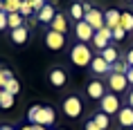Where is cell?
Segmentation results:
<instances>
[{
  "label": "cell",
  "instance_id": "7402d4cb",
  "mask_svg": "<svg viewBox=\"0 0 133 130\" xmlns=\"http://www.w3.org/2000/svg\"><path fill=\"white\" fill-rule=\"evenodd\" d=\"M14 99H16V96H11L7 90H0V108H2V110L11 108V105H14Z\"/></svg>",
  "mask_w": 133,
  "mask_h": 130
},
{
  "label": "cell",
  "instance_id": "d6986e66",
  "mask_svg": "<svg viewBox=\"0 0 133 130\" xmlns=\"http://www.w3.org/2000/svg\"><path fill=\"white\" fill-rule=\"evenodd\" d=\"M99 56H102V58H104V61L108 63V65L117 63V49H115V47H111V45H108L106 49H102V54H99Z\"/></svg>",
  "mask_w": 133,
  "mask_h": 130
},
{
  "label": "cell",
  "instance_id": "52a82bcc",
  "mask_svg": "<svg viewBox=\"0 0 133 130\" xmlns=\"http://www.w3.org/2000/svg\"><path fill=\"white\" fill-rule=\"evenodd\" d=\"M45 45H48L50 49H54V52L63 49L65 47V34H59L54 29H50L48 34H45Z\"/></svg>",
  "mask_w": 133,
  "mask_h": 130
},
{
  "label": "cell",
  "instance_id": "d590c367",
  "mask_svg": "<svg viewBox=\"0 0 133 130\" xmlns=\"http://www.w3.org/2000/svg\"><path fill=\"white\" fill-rule=\"evenodd\" d=\"M129 105H131V108H133V90H131V92H129Z\"/></svg>",
  "mask_w": 133,
  "mask_h": 130
},
{
  "label": "cell",
  "instance_id": "7c38bea8",
  "mask_svg": "<svg viewBox=\"0 0 133 130\" xmlns=\"http://www.w3.org/2000/svg\"><path fill=\"white\" fill-rule=\"evenodd\" d=\"M117 121L122 123V128H133V108H131V105L119 108V112H117Z\"/></svg>",
  "mask_w": 133,
  "mask_h": 130
},
{
  "label": "cell",
  "instance_id": "5b68a950",
  "mask_svg": "<svg viewBox=\"0 0 133 130\" xmlns=\"http://www.w3.org/2000/svg\"><path fill=\"white\" fill-rule=\"evenodd\" d=\"M102 112H106V114L111 117V114H117L119 112V108H122V105H119V99H117V94H115V92H113V94H104V99H102Z\"/></svg>",
  "mask_w": 133,
  "mask_h": 130
},
{
  "label": "cell",
  "instance_id": "f1b7e54d",
  "mask_svg": "<svg viewBox=\"0 0 133 130\" xmlns=\"http://www.w3.org/2000/svg\"><path fill=\"white\" fill-rule=\"evenodd\" d=\"M45 5H48L45 0H32V7H34V11H36V14H38V11H41V9L45 7Z\"/></svg>",
  "mask_w": 133,
  "mask_h": 130
},
{
  "label": "cell",
  "instance_id": "e575fe53",
  "mask_svg": "<svg viewBox=\"0 0 133 130\" xmlns=\"http://www.w3.org/2000/svg\"><path fill=\"white\" fill-rule=\"evenodd\" d=\"M126 81L133 85V67H129V72H126Z\"/></svg>",
  "mask_w": 133,
  "mask_h": 130
},
{
  "label": "cell",
  "instance_id": "4316f807",
  "mask_svg": "<svg viewBox=\"0 0 133 130\" xmlns=\"http://www.w3.org/2000/svg\"><path fill=\"white\" fill-rule=\"evenodd\" d=\"M111 72H115V74H126V72H129V65H126V61L124 63H113L111 65Z\"/></svg>",
  "mask_w": 133,
  "mask_h": 130
},
{
  "label": "cell",
  "instance_id": "44dd1931",
  "mask_svg": "<svg viewBox=\"0 0 133 130\" xmlns=\"http://www.w3.org/2000/svg\"><path fill=\"white\" fill-rule=\"evenodd\" d=\"M92 121H95V126H97L99 130H108V114H106V112L99 110L97 114L92 117Z\"/></svg>",
  "mask_w": 133,
  "mask_h": 130
},
{
  "label": "cell",
  "instance_id": "4dcf8cb0",
  "mask_svg": "<svg viewBox=\"0 0 133 130\" xmlns=\"http://www.w3.org/2000/svg\"><path fill=\"white\" fill-rule=\"evenodd\" d=\"M36 110H38V105H32V108L27 110V121H29V123H32V119L36 117Z\"/></svg>",
  "mask_w": 133,
  "mask_h": 130
},
{
  "label": "cell",
  "instance_id": "836d02e7",
  "mask_svg": "<svg viewBox=\"0 0 133 130\" xmlns=\"http://www.w3.org/2000/svg\"><path fill=\"white\" fill-rule=\"evenodd\" d=\"M21 130H48V128H43V126H32V123H29V126H25V128H21Z\"/></svg>",
  "mask_w": 133,
  "mask_h": 130
},
{
  "label": "cell",
  "instance_id": "603a6c76",
  "mask_svg": "<svg viewBox=\"0 0 133 130\" xmlns=\"http://www.w3.org/2000/svg\"><path fill=\"white\" fill-rule=\"evenodd\" d=\"M23 20H25V18H23L18 11H16V14H7V25H9V29L23 27Z\"/></svg>",
  "mask_w": 133,
  "mask_h": 130
},
{
  "label": "cell",
  "instance_id": "8d00e7d4",
  "mask_svg": "<svg viewBox=\"0 0 133 130\" xmlns=\"http://www.w3.org/2000/svg\"><path fill=\"white\" fill-rule=\"evenodd\" d=\"M0 130H14L11 126H0Z\"/></svg>",
  "mask_w": 133,
  "mask_h": 130
},
{
  "label": "cell",
  "instance_id": "ac0fdd59",
  "mask_svg": "<svg viewBox=\"0 0 133 130\" xmlns=\"http://www.w3.org/2000/svg\"><path fill=\"white\" fill-rule=\"evenodd\" d=\"M119 27L124 29V32H133V14L131 11H122V16H119Z\"/></svg>",
  "mask_w": 133,
  "mask_h": 130
},
{
  "label": "cell",
  "instance_id": "9a60e30c",
  "mask_svg": "<svg viewBox=\"0 0 133 130\" xmlns=\"http://www.w3.org/2000/svg\"><path fill=\"white\" fill-rule=\"evenodd\" d=\"M119 16H122V11H117V9H108V11L104 14V22H106V27H108V29L119 27Z\"/></svg>",
  "mask_w": 133,
  "mask_h": 130
},
{
  "label": "cell",
  "instance_id": "277c9868",
  "mask_svg": "<svg viewBox=\"0 0 133 130\" xmlns=\"http://www.w3.org/2000/svg\"><path fill=\"white\" fill-rule=\"evenodd\" d=\"M84 20L90 25L95 32H99V29H104L106 27V22H104V14L99 11V9H95V7H90V5H84Z\"/></svg>",
  "mask_w": 133,
  "mask_h": 130
},
{
  "label": "cell",
  "instance_id": "2e32d148",
  "mask_svg": "<svg viewBox=\"0 0 133 130\" xmlns=\"http://www.w3.org/2000/svg\"><path fill=\"white\" fill-rule=\"evenodd\" d=\"M50 25H52V29L59 32V34H65V32H68V18H65L63 14H56L54 20L50 22Z\"/></svg>",
  "mask_w": 133,
  "mask_h": 130
},
{
  "label": "cell",
  "instance_id": "1f68e13d",
  "mask_svg": "<svg viewBox=\"0 0 133 130\" xmlns=\"http://www.w3.org/2000/svg\"><path fill=\"white\" fill-rule=\"evenodd\" d=\"M84 130H99V128L95 126V121H92V119H88V121H86V126H84Z\"/></svg>",
  "mask_w": 133,
  "mask_h": 130
},
{
  "label": "cell",
  "instance_id": "d4e9b609",
  "mask_svg": "<svg viewBox=\"0 0 133 130\" xmlns=\"http://www.w3.org/2000/svg\"><path fill=\"white\" fill-rule=\"evenodd\" d=\"M18 14L23 16V18H29V16L34 14V7H32V0H23L21 9H18Z\"/></svg>",
  "mask_w": 133,
  "mask_h": 130
},
{
  "label": "cell",
  "instance_id": "ab89813d",
  "mask_svg": "<svg viewBox=\"0 0 133 130\" xmlns=\"http://www.w3.org/2000/svg\"><path fill=\"white\" fill-rule=\"evenodd\" d=\"M126 2H133V0H126Z\"/></svg>",
  "mask_w": 133,
  "mask_h": 130
},
{
  "label": "cell",
  "instance_id": "9c48e42d",
  "mask_svg": "<svg viewBox=\"0 0 133 130\" xmlns=\"http://www.w3.org/2000/svg\"><path fill=\"white\" fill-rule=\"evenodd\" d=\"M75 34H77L79 43H90V41H92V36H95V29H92L86 20H79V22H77V27H75Z\"/></svg>",
  "mask_w": 133,
  "mask_h": 130
},
{
  "label": "cell",
  "instance_id": "7a4b0ae2",
  "mask_svg": "<svg viewBox=\"0 0 133 130\" xmlns=\"http://www.w3.org/2000/svg\"><path fill=\"white\" fill-rule=\"evenodd\" d=\"M63 114L68 117V119H77L81 112H84V103H81V99H79L77 94H70L63 99Z\"/></svg>",
  "mask_w": 133,
  "mask_h": 130
},
{
  "label": "cell",
  "instance_id": "4fadbf2b",
  "mask_svg": "<svg viewBox=\"0 0 133 130\" xmlns=\"http://www.w3.org/2000/svg\"><path fill=\"white\" fill-rule=\"evenodd\" d=\"M90 70L95 72V74H108V72H111V65H108V63H106L102 56H92Z\"/></svg>",
  "mask_w": 133,
  "mask_h": 130
},
{
  "label": "cell",
  "instance_id": "6da1fadb",
  "mask_svg": "<svg viewBox=\"0 0 133 130\" xmlns=\"http://www.w3.org/2000/svg\"><path fill=\"white\" fill-rule=\"evenodd\" d=\"M70 61H72V65H77V67H86V65H90V61H92L90 47H88L86 43H77V45H72Z\"/></svg>",
  "mask_w": 133,
  "mask_h": 130
},
{
  "label": "cell",
  "instance_id": "e0dca14e",
  "mask_svg": "<svg viewBox=\"0 0 133 130\" xmlns=\"http://www.w3.org/2000/svg\"><path fill=\"white\" fill-rule=\"evenodd\" d=\"M54 16H56L54 14V7H52V5H45V7L36 14V20H38V22H52V20H54Z\"/></svg>",
  "mask_w": 133,
  "mask_h": 130
},
{
  "label": "cell",
  "instance_id": "484cf974",
  "mask_svg": "<svg viewBox=\"0 0 133 130\" xmlns=\"http://www.w3.org/2000/svg\"><path fill=\"white\" fill-rule=\"evenodd\" d=\"M2 90H7V92H9L11 96H18V92H21V83L16 81V79H11V81H9V83H7V85H5Z\"/></svg>",
  "mask_w": 133,
  "mask_h": 130
},
{
  "label": "cell",
  "instance_id": "ba28073f",
  "mask_svg": "<svg viewBox=\"0 0 133 130\" xmlns=\"http://www.w3.org/2000/svg\"><path fill=\"white\" fill-rule=\"evenodd\" d=\"M129 81H126V74H115V72H108V88L117 94V92H124Z\"/></svg>",
  "mask_w": 133,
  "mask_h": 130
},
{
  "label": "cell",
  "instance_id": "60d3db41",
  "mask_svg": "<svg viewBox=\"0 0 133 130\" xmlns=\"http://www.w3.org/2000/svg\"><path fill=\"white\" fill-rule=\"evenodd\" d=\"M61 130H63V128H61Z\"/></svg>",
  "mask_w": 133,
  "mask_h": 130
},
{
  "label": "cell",
  "instance_id": "8fae6325",
  "mask_svg": "<svg viewBox=\"0 0 133 130\" xmlns=\"http://www.w3.org/2000/svg\"><path fill=\"white\" fill-rule=\"evenodd\" d=\"M48 79H50V83H52L54 88H63V85H65V81H68V74H65L61 67H54V70H50Z\"/></svg>",
  "mask_w": 133,
  "mask_h": 130
},
{
  "label": "cell",
  "instance_id": "cb8c5ba5",
  "mask_svg": "<svg viewBox=\"0 0 133 130\" xmlns=\"http://www.w3.org/2000/svg\"><path fill=\"white\" fill-rule=\"evenodd\" d=\"M84 14H86V11H84V5H81V2H75V5L70 7V16H72L77 22L84 20Z\"/></svg>",
  "mask_w": 133,
  "mask_h": 130
},
{
  "label": "cell",
  "instance_id": "74e56055",
  "mask_svg": "<svg viewBox=\"0 0 133 130\" xmlns=\"http://www.w3.org/2000/svg\"><path fill=\"white\" fill-rule=\"evenodd\" d=\"M0 11H2V0H0Z\"/></svg>",
  "mask_w": 133,
  "mask_h": 130
},
{
  "label": "cell",
  "instance_id": "f546056e",
  "mask_svg": "<svg viewBox=\"0 0 133 130\" xmlns=\"http://www.w3.org/2000/svg\"><path fill=\"white\" fill-rule=\"evenodd\" d=\"M2 29H9V25H7V14L5 11H0V32Z\"/></svg>",
  "mask_w": 133,
  "mask_h": 130
},
{
  "label": "cell",
  "instance_id": "d6a6232c",
  "mask_svg": "<svg viewBox=\"0 0 133 130\" xmlns=\"http://www.w3.org/2000/svg\"><path fill=\"white\" fill-rule=\"evenodd\" d=\"M126 65L133 67V49H129V54H126Z\"/></svg>",
  "mask_w": 133,
  "mask_h": 130
},
{
  "label": "cell",
  "instance_id": "83f0119b",
  "mask_svg": "<svg viewBox=\"0 0 133 130\" xmlns=\"http://www.w3.org/2000/svg\"><path fill=\"white\" fill-rule=\"evenodd\" d=\"M124 36H126V32L122 27H115V29H113V41H124Z\"/></svg>",
  "mask_w": 133,
  "mask_h": 130
},
{
  "label": "cell",
  "instance_id": "f35d334b",
  "mask_svg": "<svg viewBox=\"0 0 133 130\" xmlns=\"http://www.w3.org/2000/svg\"><path fill=\"white\" fill-rule=\"evenodd\" d=\"M122 130H133V128H122Z\"/></svg>",
  "mask_w": 133,
  "mask_h": 130
},
{
  "label": "cell",
  "instance_id": "3957f363",
  "mask_svg": "<svg viewBox=\"0 0 133 130\" xmlns=\"http://www.w3.org/2000/svg\"><path fill=\"white\" fill-rule=\"evenodd\" d=\"M54 119H56L54 108H50V105H38L36 117L32 119V126H43V128H48V126L54 123Z\"/></svg>",
  "mask_w": 133,
  "mask_h": 130
},
{
  "label": "cell",
  "instance_id": "8992f818",
  "mask_svg": "<svg viewBox=\"0 0 133 130\" xmlns=\"http://www.w3.org/2000/svg\"><path fill=\"white\" fill-rule=\"evenodd\" d=\"M111 38H113V29L104 27V29H99V32H95V36H92V45L97 49H106L108 45H111Z\"/></svg>",
  "mask_w": 133,
  "mask_h": 130
},
{
  "label": "cell",
  "instance_id": "5bb4252c",
  "mask_svg": "<svg viewBox=\"0 0 133 130\" xmlns=\"http://www.w3.org/2000/svg\"><path fill=\"white\" fill-rule=\"evenodd\" d=\"M9 36H11V41H14L16 45H23V43H27V38H29V32H27V27L23 25V27L9 29Z\"/></svg>",
  "mask_w": 133,
  "mask_h": 130
},
{
  "label": "cell",
  "instance_id": "30bf717a",
  "mask_svg": "<svg viewBox=\"0 0 133 130\" xmlns=\"http://www.w3.org/2000/svg\"><path fill=\"white\" fill-rule=\"evenodd\" d=\"M86 92H88V96L90 99H97V101H102L106 94V85L102 81H90L88 83V88H86Z\"/></svg>",
  "mask_w": 133,
  "mask_h": 130
},
{
  "label": "cell",
  "instance_id": "ffe728a7",
  "mask_svg": "<svg viewBox=\"0 0 133 130\" xmlns=\"http://www.w3.org/2000/svg\"><path fill=\"white\" fill-rule=\"evenodd\" d=\"M23 0H2V11L5 14H16L18 9H21Z\"/></svg>",
  "mask_w": 133,
  "mask_h": 130
}]
</instances>
